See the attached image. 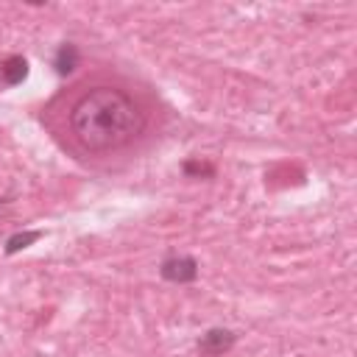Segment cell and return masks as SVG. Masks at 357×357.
<instances>
[{"mask_svg":"<svg viewBox=\"0 0 357 357\" xmlns=\"http://www.w3.org/2000/svg\"><path fill=\"white\" fill-rule=\"evenodd\" d=\"M145 126L137 100L120 86H92L70 109V131L89 153H109L128 145Z\"/></svg>","mask_w":357,"mask_h":357,"instance_id":"6da1fadb","label":"cell"},{"mask_svg":"<svg viewBox=\"0 0 357 357\" xmlns=\"http://www.w3.org/2000/svg\"><path fill=\"white\" fill-rule=\"evenodd\" d=\"M159 273L165 282H173V284H190L198 279V259L187 257V254H173V257H165L162 265H159Z\"/></svg>","mask_w":357,"mask_h":357,"instance_id":"7a4b0ae2","label":"cell"},{"mask_svg":"<svg viewBox=\"0 0 357 357\" xmlns=\"http://www.w3.org/2000/svg\"><path fill=\"white\" fill-rule=\"evenodd\" d=\"M234 343H237V335H234L231 329L212 326V329H206V332L198 337V351L206 354V357H220V354H226Z\"/></svg>","mask_w":357,"mask_h":357,"instance_id":"3957f363","label":"cell"},{"mask_svg":"<svg viewBox=\"0 0 357 357\" xmlns=\"http://www.w3.org/2000/svg\"><path fill=\"white\" fill-rule=\"evenodd\" d=\"M25 78H28V59H25V56L14 53V56L3 59V64H0V81H3L6 86H17V84H22Z\"/></svg>","mask_w":357,"mask_h":357,"instance_id":"277c9868","label":"cell"},{"mask_svg":"<svg viewBox=\"0 0 357 357\" xmlns=\"http://www.w3.org/2000/svg\"><path fill=\"white\" fill-rule=\"evenodd\" d=\"M53 67H56L59 75H70V73L78 67V47L70 45V42L59 45V50H56V56H53Z\"/></svg>","mask_w":357,"mask_h":357,"instance_id":"5b68a950","label":"cell"},{"mask_svg":"<svg viewBox=\"0 0 357 357\" xmlns=\"http://www.w3.org/2000/svg\"><path fill=\"white\" fill-rule=\"evenodd\" d=\"M42 237V231L39 229H31V231H17V234H11L8 240H6V254H17V251H22V248H28L31 243H36Z\"/></svg>","mask_w":357,"mask_h":357,"instance_id":"8992f818","label":"cell"},{"mask_svg":"<svg viewBox=\"0 0 357 357\" xmlns=\"http://www.w3.org/2000/svg\"><path fill=\"white\" fill-rule=\"evenodd\" d=\"M184 173L187 176H212V165H206L201 159H190V162H184Z\"/></svg>","mask_w":357,"mask_h":357,"instance_id":"52a82bcc","label":"cell"}]
</instances>
